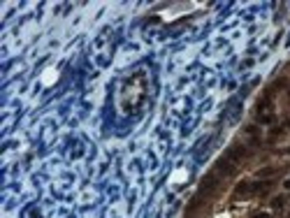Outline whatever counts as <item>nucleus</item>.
Masks as SVG:
<instances>
[{"instance_id": "obj_1", "label": "nucleus", "mask_w": 290, "mask_h": 218, "mask_svg": "<svg viewBox=\"0 0 290 218\" xmlns=\"http://www.w3.org/2000/svg\"><path fill=\"white\" fill-rule=\"evenodd\" d=\"M283 204H286V199H283V197H274V202H271V207H274V209H281Z\"/></svg>"}, {"instance_id": "obj_3", "label": "nucleus", "mask_w": 290, "mask_h": 218, "mask_svg": "<svg viewBox=\"0 0 290 218\" xmlns=\"http://www.w3.org/2000/svg\"><path fill=\"white\" fill-rule=\"evenodd\" d=\"M286 188H288V190H290V179H288V181H286Z\"/></svg>"}, {"instance_id": "obj_2", "label": "nucleus", "mask_w": 290, "mask_h": 218, "mask_svg": "<svg viewBox=\"0 0 290 218\" xmlns=\"http://www.w3.org/2000/svg\"><path fill=\"white\" fill-rule=\"evenodd\" d=\"M271 174H274V169H271V167H267V169H262V172H260V176H271Z\"/></svg>"}]
</instances>
